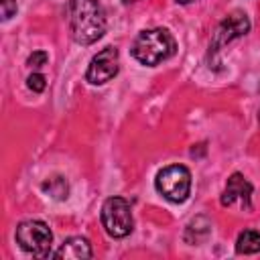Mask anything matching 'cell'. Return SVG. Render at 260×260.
Listing matches in <instances>:
<instances>
[{
	"mask_svg": "<svg viewBox=\"0 0 260 260\" xmlns=\"http://www.w3.org/2000/svg\"><path fill=\"white\" fill-rule=\"evenodd\" d=\"M69 30L77 45H91L106 32V12L98 0H69Z\"/></svg>",
	"mask_w": 260,
	"mask_h": 260,
	"instance_id": "1",
	"label": "cell"
},
{
	"mask_svg": "<svg viewBox=\"0 0 260 260\" xmlns=\"http://www.w3.org/2000/svg\"><path fill=\"white\" fill-rule=\"evenodd\" d=\"M175 53V39L167 28L142 30L132 43V57L148 67H154Z\"/></svg>",
	"mask_w": 260,
	"mask_h": 260,
	"instance_id": "2",
	"label": "cell"
},
{
	"mask_svg": "<svg viewBox=\"0 0 260 260\" xmlns=\"http://www.w3.org/2000/svg\"><path fill=\"white\" fill-rule=\"evenodd\" d=\"M156 191L171 203H183L191 193V173L183 165H169L156 173Z\"/></svg>",
	"mask_w": 260,
	"mask_h": 260,
	"instance_id": "3",
	"label": "cell"
},
{
	"mask_svg": "<svg viewBox=\"0 0 260 260\" xmlns=\"http://www.w3.org/2000/svg\"><path fill=\"white\" fill-rule=\"evenodd\" d=\"M16 242L18 246L37 256V258H47L51 254V244H53V232L45 221L39 219H26L18 223L16 228Z\"/></svg>",
	"mask_w": 260,
	"mask_h": 260,
	"instance_id": "4",
	"label": "cell"
},
{
	"mask_svg": "<svg viewBox=\"0 0 260 260\" xmlns=\"http://www.w3.org/2000/svg\"><path fill=\"white\" fill-rule=\"evenodd\" d=\"M102 225L112 238H126L134 228L132 207L124 197H108L102 205Z\"/></svg>",
	"mask_w": 260,
	"mask_h": 260,
	"instance_id": "5",
	"label": "cell"
},
{
	"mask_svg": "<svg viewBox=\"0 0 260 260\" xmlns=\"http://www.w3.org/2000/svg\"><path fill=\"white\" fill-rule=\"evenodd\" d=\"M248 30H250V20L244 12L236 10V12L228 14L213 32V39L209 45V55H215L221 47H225L228 43H232L238 37H244Z\"/></svg>",
	"mask_w": 260,
	"mask_h": 260,
	"instance_id": "6",
	"label": "cell"
},
{
	"mask_svg": "<svg viewBox=\"0 0 260 260\" xmlns=\"http://www.w3.org/2000/svg\"><path fill=\"white\" fill-rule=\"evenodd\" d=\"M118 67H120L118 49L116 47H106L98 55L91 57V61L87 65V71H85V79L93 85H102V83L110 81L112 77H116Z\"/></svg>",
	"mask_w": 260,
	"mask_h": 260,
	"instance_id": "7",
	"label": "cell"
},
{
	"mask_svg": "<svg viewBox=\"0 0 260 260\" xmlns=\"http://www.w3.org/2000/svg\"><path fill=\"white\" fill-rule=\"evenodd\" d=\"M219 201H221L223 207H230V205H236L238 203L246 211L252 209V183L242 173L230 175Z\"/></svg>",
	"mask_w": 260,
	"mask_h": 260,
	"instance_id": "8",
	"label": "cell"
},
{
	"mask_svg": "<svg viewBox=\"0 0 260 260\" xmlns=\"http://www.w3.org/2000/svg\"><path fill=\"white\" fill-rule=\"evenodd\" d=\"M53 256L55 258H65V260H83V258H91L93 252H91V246L85 238L73 236V238L65 240Z\"/></svg>",
	"mask_w": 260,
	"mask_h": 260,
	"instance_id": "9",
	"label": "cell"
},
{
	"mask_svg": "<svg viewBox=\"0 0 260 260\" xmlns=\"http://www.w3.org/2000/svg\"><path fill=\"white\" fill-rule=\"evenodd\" d=\"M209 232H211V221L207 217L199 215V217L191 219V223L187 225V230H185V242L199 244V242H203L209 236Z\"/></svg>",
	"mask_w": 260,
	"mask_h": 260,
	"instance_id": "10",
	"label": "cell"
},
{
	"mask_svg": "<svg viewBox=\"0 0 260 260\" xmlns=\"http://www.w3.org/2000/svg\"><path fill=\"white\" fill-rule=\"evenodd\" d=\"M236 252L238 254H256V252H260V232L252 230V228L240 232V236L236 240Z\"/></svg>",
	"mask_w": 260,
	"mask_h": 260,
	"instance_id": "11",
	"label": "cell"
},
{
	"mask_svg": "<svg viewBox=\"0 0 260 260\" xmlns=\"http://www.w3.org/2000/svg\"><path fill=\"white\" fill-rule=\"evenodd\" d=\"M41 189H43V193H47L49 197H53V199H57V201H63V199L67 197V193H69V183H67L65 177L55 175V177H49L47 181H43Z\"/></svg>",
	"mask_w": 260,
	"mask_h": 260,
	"instance_id": "12",
	"label": "cell"
},
{
	"mask_svg": "<svg viewBox=\"0 0 260 260\" xmlns=\"http://www.w3.org/2000/svg\"><path fill=\"white\" fill-rule=\"evenodd\" d=\"M26 85H28V89H32L35 93H41V91L47 87V79H45L43 73H32V75L26 77Z\"/></svg>",
	"mask_w": 260,
	"mask_h": 260,
	"instance_id": "13",
	"label": "cell"
},
{
	"mask_svg": "<svg viewBox=\"0 0 260 260\" xmlns=\"http://www.w3.org/2000/svg\"><path fill=\"white\" fill-rule=\"evenodd\" d=\"M47 59H49V55L45 53V51H32L30 55H28V59H26V65L28 67H43L45 63H47Z\"/></svg>",
	"mask_w": 260,
	"mask_h": 260,
	"instance_id": "14",
	"label": "cell"
},
{
	"mask_svg": "<svg viewBox=\"0 0 260 260\" xmlns=\"http://www.w3.org/2000/svg\"><path fill=\"white\" fill-rule=\"evenodd\" d=\"M14 12H16V0H2V20L12 18Z\"/></svg>",
	"mask_w": 260,
	"mask_h": 260,
	"instance_id": "15",
	"label": "cell"
},
{
	"mask_svg": "<svg viewBox=\"0 0 260 260\" xmlns=\"http://www.w3.org/2000/svg\"><path fill=\"white\" fill-rule=\"evenodd\" d=\"M175 2H179V4H191L193 0H175Z\"/></svg>",
	"mask_w": 260,
	"mask_h": 260,
	"instance_id": "16",
	"label": "cell"
},
{
	"mask_svg": "<svg viewBox=\"0 0 260 260\" xmlns=\"http://www.w3.org/2000/svg\"><path fill=\"white\" fill-rule=\"evenodd\" d=\"M124 4H132V2H138V0H122Z\"/></svg>",
	"mask_w": 260,
	"mask_h": 260,
	"instance_id": "17",
	"label": "cell"
}]
</instances>
